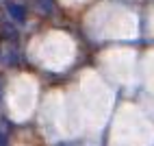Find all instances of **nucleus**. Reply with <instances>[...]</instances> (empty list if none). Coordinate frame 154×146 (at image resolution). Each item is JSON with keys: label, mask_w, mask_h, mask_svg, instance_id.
Wrapping results in <instances>:
<instances>
[{"label": "nucleus", "mask_w": 154, "mask_h": 146, "mask_svg": "<svg viewBox=\"0 0 154 146\" xmlns=\"http://www.w3.org/2000/svg\"><path fill=\"white\" fill-rule=\"evenodd\" d=\"M9 11H11V15H13L15 20H20V22H22L24 15H26L24 9H20V5H11V7H9Z\"/></svg>", "instance_id": "1"}]
</instances>
